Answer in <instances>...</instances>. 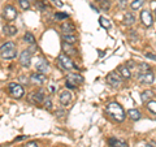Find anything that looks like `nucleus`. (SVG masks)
Wrapping results in <instances>:
<instances>
[{
  "instance_id": "obj_37",
  "label": "nucleus",
  "mask_w": 156,
  "mask_h": 147,
  "mask_svg": "<svg viewBox=\"0 0 156 147\" xmlns=\"http://www.w3.org/2000/svg\"><path fill=\"white\" fill-rule=\"evenodd\" d=\"M144 55L147 56L148 59H152V60H156V55H154V53H148V52H146Z\"/></svg>"
},
{
  "instance_id": "obj_38",
  "label": "nucleus",
  "mask_w": 156,
  "mask_h": 147,
  "mask_svg": "<svg viewBox=\"0 0 156 147\" xmlns=\"http://www.w3.org/2000/svg\"><path fill=\"white\" fill-rule=\"evenodd\" d=\"M65 86H66V87H69V89H76V87H77L76 85H73V83L68 82V81H66V83H65Z\"/></svg>"
},
{
  "instance_id": "obj_26",
  "label": "nucleus",
  "mask_w": 156,
  "mask_h": 147,
  "mask_svg": "<svg viewBox=\"0 0 156 147\" xmlns=\"http://www.w3.org/2000/svg\"><path fill=\"white\" fill-rule=\"evenodd\" d=\"M99 23H100V25L103 26L104 29H109V27H111V22H109L105 17H99Z\"/></svg>"
},
{
  "instance_id": "obj_35",
  "label": "nucleus",
  "mask_w": 156,
  "mask_h": 147,
  "mask_svg": "<svg viewBox=\"0 0 156 147\" xmlns=\"http://www.w3.org/2000/svg\"><path fill=\"white\" fill-rule=\"evenodd\" d=\"M125 5H126V0H120V2H119V7H120L121 9H124Z\"/></svg>"
},
{
  "instance_id": "obj_2",
  "label": "nucleus",
  "mask_w": 156,
  "mask_h": 147,
  "mask_svg": "<svg viewBox=\"0 0 156 147\" xmlns=\"http://www.w3.org/2000/svg\"><path fill=\"white\" fill-rule=\"evenodd\" d=\"M17 55V48L13 42H5L0 46V56L5 60H12Z\"/></svg>"
},
{
  "instance_id": "obj_23",
  "label": "nucleus",
  "mask_w": 156,
  "mask_h": 147,
  "mask_svg": "<svg viewBox=\"0 0 156 147\" xmlns=\"http://www.w3.org/2000/svg\"><path fill=\"white\" fill-rule=\"evenodd\" d=\"M128 116L130 117L133 121H138L140 119V112L138 109H129L128 111Z\"/></svg>"
},
{
  "instance_id": "obj_24",
  "label": "nucleus",
  "mask_w": 156,
  "mask_h": 147,
  "mask_svg": "<svg viewBox=\"0 0 156 147\" xmlns=\"http://www.w3.org/2000/svg\"><path fill=\"white\" fill-rule=\"evenodd\" d=\"M144 4V0H133V2H131V4H130V8L131 9H139L140 7H142Z\"/></svg>"
},
{
  "instance_id": "obj_4",
  "label": "nucleus",
  "mask_w": 156,
  "mask_h": 147,
  "mask_svg": "<svg viewBox=\"0 0 156 147\" xmlns=\"http://www.w3.org/2000/svg\"><path fill=\"white\" fill-rule=\"evenodd\" d=\"M9 92L12 94L13 98H16V99H21L25 94V91H23V87L21 85H18V83H9Z\"/></svg>"
},
{
  "instance_id": "obj_36",
  "label": "nucleus",
  "mask_w": 156,
  "mask_h": 147,
  "mask_svg": "<svg viewBox=\"0 0 156 147\" xmlns=\"http://www.w3.org/2000/svg\"><path fill=\"white\" fill-rule=\"evenodd\" d=\"M25 147H39L37 142H29V143H26Z\"/></svg>"
},
{
  "instance_id": "obj_9",
  "label": "nucleus",
  "mask_w": 156,
  "mask_h": 147,
  "mask_svg": "<svg viewBox=\"0 0 156 147\" xmlns=\"http://www.w3.org/2000/svg\"><path fill=\"white\" fill-rule=\"evenodd\" d=\"M140 21H142V23L146 26V27H150L152 26V14H151L150 11H147V9H144V11L140 12Z\"/></svg>"
},
{
  "instance_id": "obj_8",
  "label": "nucleus",
  "mask_w": 156,
  "mask_h": 147,
  "mask_svg": "<svg viewBox=\"0 0 156 147\" xmlns=\"http://www.w3.org/2000/svg\"><path fill=\"white\" fill-rule=\"evenodd\" d=\"M105 80H107V82H108V85L112 86V87H120V85H121V78L115 72L109 73V74L107 76Z\"/></svg>"
},
{
  "instance_id": "obj_22",
  "label": "nucleus",
  "mask_w": 156,
  "mask_h": 147,
  "mask_svg": "<svg viewBox=\"0 0 156 147\" xmlns=\"http://www.w3.org/2000/svg\"><path fill=\"white\" fill-rule=\"evenodd\" d=\"M62 41L65 43H69V45H74L77 42V37L73 35V34H64V35H62Z\"/></svg>"
},
{
  "instance_id": "obj_13",
  "label": "nucleus",
  "mask_w": 156,
  "mask_h": 147,
  "mask_svg": "<svg viewBox=\"0 0 156 147\" xmlns=\"http://www.w3.org/2000/svg\"><path fill=\"white\" fill-rule=\"evenodd\" d=\"M29 100L34 104H41V103L44 102V95H43L42 91H38V92H31L30 96H29Z\"/></svg>"
},
{
  "instance_id": "obj_25",
  "label": "nucleus",
  "mask_w": 156,
  "mask_h": 147,
  "mask_svg": "<svg viewBox=\"0 0 156 147\" xmlns=\"http://www.w3.org/2000/svg\"><path fill=\"white\" fill-rule=\"evenodd\" d=\"M23 41L27 42L29 45H34V43H35V38H34L31 33H26L25 35H23Z\"/></svg>"
},
{
  "instance_id": "obj_34",
  "label": "nucleus",
  "mask_w": 156,
  "mask_h": 147,
  "mask_svg": "<svg viewBox=\"0 0 156 147\" xmlns=\"http://www.w3.org/2000/svg\"><path fill=\"white\" fill-rule=\"evenodd\" d=\"M52 3L55 4L56 7H58V8H61V7H62V2H60V0H52Z\"/></svg>"
},
{
  "instance_id": "obj_39",
  "label": "nucleus",
  "mask_w": 156,
  "mask_h": 147,
  "mask_svg": "<svg viewBox=\"0 0 156 147\" xmlns=\"http://www.w3.org/2000/svg\"><path fill=\"white\" fill-rule=\"evenodd\" d=\"M25 138H27V135H22V137H18V138H17V141H22V139H25Z\"/></svg>"
},
{
  "instance_id": "obj_19",
  "label": "nucleus",
  "mask_w": 156,
  "mask_h": 147,
  "mask_svg": "<svg viewBox=\"0 0 156 147\" xmlns=\"http://www.w3.org/2000/svg\"><path fill=\"white\" fill-rule=\"evenodd\" d=\"M3 31L8 37H14L17 34V27L13 26V25H5V26L3 27Z\"/></svg>"
},
{
  "instance_id": "obj_11",
  "label": "nucleus",
  "mask_w": 156,
  "mask_h": 147,
  "mask_svg": "<svg viewBox=\"0 0 156 147\" xmlns=\"http://www.w3.org/2000/svg\"><path fill=\"white\" fill-rule=\"evenodd\" d=\"M35 69L41 73H47L50 66H48V61L44 60V59H38L35 63Z\"/></svg>"
},
{
  "instance_id": "obj_40",
  "label": "nucleus",
  "mask_w": 156,
  "mask_h": 147,
  "mask_svg": "<svg viewBox=\"0 0 156 147\" xmlns=\"http://www.w3.org/2000/svg\"><path fill=\"white\" fill-rule=\"evenodd\" d=\"M20 80L23 81V82H27V78H25V77H21V78H20Z\"/></svg>"
},
{
  "instance_id": "obj_33",
  "label": "nucleus",
  "mask_w": 156,
  "mask_h": 147,
  "mask_svg": "<svg viewBox=\"0 0 156 147\" xmlns=\"http://www.w3.org/2000/svg\"><path fill=\"white\" fill-rule=\"evenodd\" d=\"M109 7H111V3L108 2V0H107V2H103V3H101V8H103L104 11H108Z\"/></svg>"
},
{
  "instance_id": "obj_30",
  "label": "nucleus",
  "mask_w": 156,
  "mask_h": 147,
  "mask_svg": "<svg viewBox=\"0 0 156 147\" xmlns=\"http://www.w3.org/2000/svg\"><path fill=\"white\" fill-rule=\"evenodd\" d=\"M138 69L139 72H147V70H151V68L148 64H144V63H142V64L138 65Z\"/></svg>"
},
{
  "instance_id": "obj_32",
  "label": "nucleus",
  "mask_w": 156,
  "mask_h": 147,
  "mask_svg": "<svg viewBox=\"0 0 156 147\" xmlns=\"http://www.w3.org/2000/svg\"><path fill=\"white\" fill-rule=\"evenodd\" d=\"M43 103H44V107H46L47 109H51V107H52V102H51L50 98H47V99H44V102H43Z\"/></svg>"
},
{
  "instance_id": "obj_3",
  "label": "nucleus",
  "mask_w": 156,
  "mask_h": 147,
  "mask_svg": "<svg viewBox=\"0 0 156 147\" xmlns=\"http://www.w3.org/2000/svg\"><path fill=\"white\" fill-rule=\"evenodd\" d=\"M57 60H58V65H60L62 69H65V70H70V69H73V68H78L74 63L69 59V56L65 55V53H60L58 57H57Z\"/></svg>"
},
{
  "instance_id": "obj_29",
  "label": "nucleus",
  "mask_w": 156,
  "mask_h": 147,
  "mask_svg": "<svg viewBox=\"0 0 156 147\" xmlns=\"http://www.w3.org/2000/svg\"><path fill=\"white\" fill-rule=\"evenodd\" d=\"M37 5H38V8L41 9V11H46L47 7H48V3L46 2V0H43V2H38Z\"/></svg>"
},
{
  "instance_id": "obj_16",
  "label": "nucleus",
  "mask_w": 156,
  "mask_h": 147,
  "mask_svg": "<svg viewBox=\"0 0 156 147\" xmlns=\"http://www.w3.org/2000/svg\"><path fill=\"white\" fill-rule=\"evenodd\" d=\"M108 143H109L111 147H129L128 142L121 141V139H117V138H109Z\"/></svg>"
},
{
  "instance_id": "obj_12",
  "label": "nucleus",
  "mask_w": 156,
  "mask_h": 147,
  "mask_svg": "<svg viewBox=\"0 0 156 147\" xmlns=\"http://www.w3.org/2000/svg\"><path fill=\"white\" fill-rule=\"evenodd\" d=\"M58 100H60V104L62 107H68L69 106V103L72 100V94H70V91H62L60 96H58Z\"/></svg>"
},
{
  "instance_id": "obj_6",
  "label": "nucleus",
  "mask_w": 156,
  "mask_h": 147,
  "mask_svg": "<svg viewBox=\"0 0 156 147\" xmlns=\"http://www.w3.org/2000/svg\"><path fill=\"white\" fill-rule=\"evenodd\" d=\"M3 16H4V18H5L7 21H13V20H16V17H17L16 8H14L13 5H5L4 12H3Z\"/></svg>"
},
{
  "instance_id": "obj_5",
  "label": "nucleus",
  "mask_w": 156,
  "mask_h": 147,
  "mask_svg": "<svg viewBox=\"0 0 156 147\" xmlns=\"http://www.w3.org/2000/svg\"><path fill=\"white\" fill-rule=\"evenodd\" d=\"M138 80L144 83V85H151V83L154 82V73L151 72V70H147V72H139L138 73Z\"/></svg>"
},
{
  "instance_id": "obj_41",
  "label": "nucleus",
  "mask_w": 156,
  "mask_h": 147,
  "mask_svg": "<svg viewBox=\"0 0 156 147\" xmlns=\"http://www.w3.org/2000/svg\"><path fill=\"white\" fill-rule=\"evenodd\" d=\"M144 147H155V146H154V145H151V143H148V145H146Z\"/></svg>"
},
{
  "instance_id": "obj_20",
  "label": "nucleus",
  "mask_w": 156,
  "mask_h": 147,
  "mask_svg": "<svg viewBox=\"0 0 156 147\" xmlns=\"http://www.w3.org/2000/svg\"><path fill=\"white\" fill-rule=\"evenodd\" d=\"M62 50H64V52H66L68 55H77V50L74 47H72V45H69V43L62 42Z\"/></svg>"
},
{
  "instance_id": "obj_21",
  "label": "nucleus",
  "mask_w": 156,
  "mask_h": 147,
  "mask_svg": "<svg viewBox=\"0 0 156 147\" xmlns=\"http://www.w3.org/2000/svg\"><path fill=\"white\" fill-rule=\"evenodd\" d=\"M152 96H154L152 91H151V90H146V91H143L142 94H140V100H142L143 103H148L151 99H152Z\"/></svg>"
},
{
  "instance_id": "obj_28",
  "label": "nucleus",
  "mask_w": 156,
  "mask_h": 147,
  "mask_svg": "<svg viewBox=\"0 0 156 147\" xmlns=\"http://www.w3.org/2000/svg\"><path fill=\"white\" fill-rule=\"evenodd\" d=\"M147 108H148V111L152 112V113H156V102L150 100L148 104H147Z\"/></svg>"
},
{
  "instance_id": "obj_31",
  "label": "nucleus",
  "mask_w": 156,
  "mask_h": 147,
  "mask_svg": "<svg viewBox=\"0 0 156 147\" xmlns=\"http://www.w3.org/2000/svg\"><path fill=\"white\" fill-rule=\"evenodd\" d=\"M55 18L56 20H66L68 18V14L66 13H56L55 14Z\"/></svg>"
},
{
  "instance_id": "obj_43",
  "label": "nucleus",
  "mask_w": 156,
  "mask_h": 147,
  "mask_svg": "<svg viewBox=\"0 0 156 147\" xmlns=\"http://www.w3.org/2000/svg\"><path fill=\"white\" fill-rule=\"evenodd\" d=\"M155 16H156V9H155Z\"/></svg>"
},
{
  "instance_id": "obj_15",
  "label": "nucleus",
  "mask_w": 156,
  "mask_h": 147,
  "mask_svg": "<svg viewBox=\"0 0 156 147\" xmlns=\"http://www.w3.org/2000/svg\"><path fill=\"white\" fill-rule=\"evenodd\" d=\"M122 22H124V25H126V26L134 25V22H135V16H134V13L126 12L125 16H124V18H122Z\"/></svg>"
},
{
  "instance_id": "obj_17",
  "label": "nucleus",
  "mask_w": 156,
  "mask_h": 147,
  "mask_svg": "<svg viewBox=\"0 0 156 147\" xmlns=\"http://www.w3.org/2000/svg\"><path fill=\"white\" fill-rule=\"evenodd\" d=\"M61 30L64 31V34H73L76 31V26L73 25L72 22H69V21H66V22H64L61 25Z\"/></svg>"
},
{
  "instance_id": "obj_7",
  "label": "nucleus",
  "mask_w": 156,
  "mask_h": 147,
  "mask_svg": "<svg viewBox=\"0 0 156 147\" xmlns=\"http://www.w3.org/2000/svg\"><path fill=\"white\" fill-rule=\"evenodd\" d=\"M20 63L25 68L30 66V63H31V51L30 50H25L21 52V55H20Z\"/></svg>"
},
{
  "instance_id": "obj_18",
  "label": "nucleus",
  "mask_w": 156,
  "mask_h": 147,
  "mask_svg": "<svg viewBox=\"0 0 156 147\" xmlns=\"http://www.w3.org/2000/svg\"><path fill=\"white\" fill-rule=\"evenodd\" d=\"M119 72H120V76L124 77L125 80H129V78L131 77V72H130L128 65H121V66H119Z\"/></svg>"
},
{
  "instance_id": "obj_27",
  "label": "nucleus",
  "mask_w": 156,
  "mask_h": 147,
  "mask_svg": "<svg viewBox=\"0 0 156 147\" xmlns=\"http://www.w3.org/2000/svg\"><path fill=\"white\" fill-rule=\"evenodd\" d=\"M20 5H21V8L23 9V11H27L29 8H30V3H29V0H18Z\"/></svg>"
},
{
  "instance_id": "obj_14",
  "label": "nucleus",
  "mask_w": 156,
  "mask_h": 147,
  "mask_svg": "<svg viewBox=\"0 0 156 147\" xmlns=\"http://www.w3.org/2000/svg\"><path fill=\"white\" fill-rule=\"evenodd\" d=\"M66 81L73 83V85H78V83H82L83 82V77H82L81 74H78V73H69L66 77Z\"/></svg>"
},
{
  "instance_id": "obj_42",
  "label": "nucleus",
  "mask_w": 156,
  "mask_h": 147,
  "mask_svg": "<svg viewBox=\"0 0 156 147\" xmlns=\"http://www.w3.org/2000/svg\"><path fill=\"white\" fill-rule=\"evenodd\" d=\"M98 2H100V3H103V2H107V0H98Z\"/></svg>"
},
{
  "instance_id": "obj_1",
  "label": "nucleus",
  "mask_w": 156,
  "mask_h": 147,
  "mask_svg": "<svg viewBox=\"0 0 156 147\" xmlns=\"http://www.w3.org/2000/svg\"><path fill=\"white\" fill-rule=\"evenodd\" d=\"M107 112H108L109 116L112 117V119H115L117 122H122L125 120V117H126L124 108L116 102L108 103V106H107Z\"/></svg>"
},
{
  "instance_id": "obj_10",
  "label": "nucleus",
  "mask_w": 156,
  "mask_h": 147,
  "mask_svg": "<svg viewBox=\"0 0 156 147\" xmlns=\"http://www.w3.org/2000/svg\"><path fill=\"white\" fill-rule=\"evenodd\" d=\"M47 81V77L44 73H33L30 76V82L34 83V85H43V83H46Z\"/></svg>"
}]
</instances>
